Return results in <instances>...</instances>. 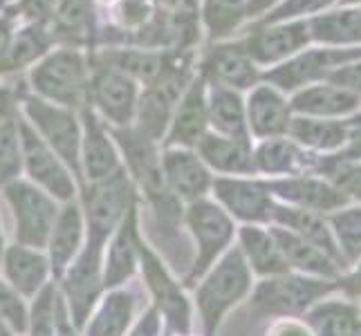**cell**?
Segmentation results:
<instances>
[{
	"mask_svg": "<svg viewBox=\"0 0 361 336\" xmlns=\"http://www.w3.org/2000/svg\"><path fill=\"white\" fill-rule=\"evenodd\" d=\"M249 287V271L247 265L240 256V251H231L218 269L211 273L209 280L202 285L200 294H197V301H200V309L204 316V325H207V336H214L220 316L227 312V309L240 301Z\"/></svg>",
	"mask_w": 361,
	"mask_h": 336,
	"instance_id": "6da1fadb",
	"label": "cell"
},
{
	"mask_svg": "<svg viewBox=\"0 0 361 336\" xmlns=\"http://www.w3.org/2000/svg\"><path fill=\"white\" fill-rule=\"evenodd\" d=\"M85 209H88L90 222V244L102 247L108 233L133 209V189L123 173H113L106 180H99L92 189L85 193Z\"/></svg>",
	"mask_w": 361,
	"mask_h": 336,
	"instance_id": "7a4b0ae2",
	"label": "cell"
},
{
	"mask_svg": "<svg viewBox=\"0 0 361 336\" xmlns=\"http://www.w3.org/2000/svg\"><path fill=\"white\" fill-rule=\"evenodd\" d=\"M7 200L16 216V235L23 244L43 247L56 222L54 202L30 184H11L7 189Z\"/></svg>",
	"mask_w": 361,
	"mask_h": 336,
	"instance_id": "3957f363",
	"label": "cell"
},
{
	"mask_svg": "<svg viewBox=\"0 0 361 336\" xmlns=\"http://www.w3.org/2000/svg\"><path fill=\"white\" fill-rule=\"evenodd\" d=\"M339 285L321 282V280H305L294 276H283L276 280L263 282L254 296L256 314H296L303 312L307 305H312L317 298L330 294Z\"/></svg>",
	"mask_w": 361,
	"mask_h": 336,
	"instance_id": "277c9868",
	"label": "cell"
},
{
	"mask_svg": "<svg viewBox=\"0 0 361 336\" xmlns=\"http://www.w3.org/2000/svg\"><path fill=\"white\" fill-rule=\"evenodd\" d=\"M34 85L59 104L79 106L85 94L83 58L72 49L49 56L43 66L34 70Z\"/></svg>",
	"mask_w": 361,
	"mask_h": 336,
	"instance_id": "5b68a950",
	"label": "cell"
},
{
	"mask_svg": "<svg viewBox=\"0 0 361 336\" xmlns=\"http://www.w3.org/2000/svg\"><path fill=\"white\" fill-rule=\"evenodd\" d=\"M189 224L197 240V258L189 273V282L200 278L216 256L227 247L231 238V222L222 211L209 202H195L189 209Z\"/></svg>",
	"mask_w": 361,
	"mask_h": 336,
	"instance_id": "8992f818",
	"label": "cell"
},
{
	"mask_svg": "<svg viewBox=\"0 0 361 336\" xmlns=\"http://www.w3.org/2000/svg\"><path fill=\"white\" fill-rule=\"evenodd\" d=\"M20 144H23V155H25V161H27V170L30 175L43 184L45 189L61 197V200H70L74 195V186H72V180L68 178L66 168L59 164V159L54 157V153L49 151L45 146L43 139H39L32 128L27 123H20Z\"/></svg>",
	"mask_w": 361,
	"mask_h": 336,
	"instance_id": "52a82bcc",
	"label": "cell"
},
{
	"mask_svg": "<svg viewBox=\"0 0 361 336\" xmlns=\"http://www.w3.org/2000/svg\"><path fill=\"white\" fill-rule=\"evenodd\" d=\"M27 110L47 144L63 157L79 175V126L72 115L43 101H27Z\"/></svg>",
	"mask_w": 361,
	"mask_h": 336,
	"instance_id": "ba28073f",
	"label": "cell"
},
{
	"mask_svg": "<svg viewBox=\"0 0 361 336\" xmlns=\"http://www.w3.org/2000/svg\"><path fill=\"white\" fill-rule=\"evenodd\" d=\"M99 251H102V247L88 244V249L79 256L77 265L72 267L66 282L72 318L77 325H83L88 318L99 287H102V282H99Z\"/></svg>",
	"mask_w": 361,
	"mask_h": 336,
	"instance_id": "9c48e42d",
	"label": "cell"
},
{
	"mask_svg": "<svg viewBox=\"0 0 361 336\" xmlns=\"http://www.w3.org/2000/svg\"><path fill=\"white\" fill-rule=\"evenodd\" d=\"M140 256L144 260V271H146L148 285H151L161 312L166 314L173 328L186 330L189 328V305H186L180 287L169 278V273L159 265V260L148 251V249H144V244L140 247Z\"/></svg>",
	"mask_w": 361,
	"mask_h": 336,
	"instance_id": "30bf717a",
	"label": "cell"
},
{
	"mask_svg": "<svg viewBox=\"0 0 361 336\" xmlns=\"http://www.w3.org/2000/svg\"><path fill=\"white\" fill-rule=\"evenodd\" d=\"M92 94L97 106L115 123H126L135 110V85L119 70H104L92 83Z\"/></svg>",
	"mask_w": 361,
	"mask_h": 336,
	"instance_id": "8fae6325",
	"label": "cell"
},
{
	"mask_svg": "<svg viewBox=\"0 0 361 336\" xmlns=\"http://www.w3.org/2000/svg\"><path fill=\"white\" fill-rule=\"evenodd\" d=\"M117 137L123 146V151H126L128 164L137 175V180L142 182V186L155 202L161 200L166 193H164V184H161V170L157 164V157L153 151V139H148L140 130L117 132Z\"/></svg>",
	"mask_w": 361,
	"mask_h": 336,
	"instance_id": "7c38bea8",
	"label": "cell"
},
{
	"mask_svg": "<svg viewBox=\"0 0 361 336\" xmlns=\"http://www.w3.org/2000/svg\"><path fill=\"white\" fill-rule=\"evenodd\" d=\"M218 197L225 202L231 213L243 220L263 222L271 216V197L269 189L256 182H238V180H220L216 182Z\"/></svg>",
	"mask_w": 361,
	"mask_h": 336,
	"instance_id": "4fadbf2b",
	"label": "cell"
},
{
	"mask_svg": "<svg viewBox=\"0 0 361 336\" xmlns=\"http://www.w3.org/2000/svg\"><path fill=\"white\" fill-rule=\"evenodd\" d=\"M307 25L305 23H294V25H283V27H271L254 34L247 43V54L249 58H256L260 63H269V61H279L296 52L298 47L307 43Z\"/></svg>",
	"mask_w": 361,
	"mask_h": 336,
	"instance_id": "5bb4252c",
	"label": "cell"
},
{
	"mask_svg": "<svg viewBox=\"0 0 361 336\" xmlns=\"http://www.w3.org/2000/svg\"><path fill=\"white\" fill-rule=\"evenodd\" d=\"M271 216L276 218L279 222L288 224V227L292 229V233H296L298 238H303L310 244L319 247L328 258H332L339 267H343V256L337 249V244H334L332 235H330V229L326 227V222H323L314 213V211H305V209H274Z\"/></svg>",
	"mask_w": 361,
	"mask_h": 336,
	"instance_id": "9a60e30c",
	"label": "cell"
},
{
	"mask_svg": "<svg viewBox=\"0 0 361 336\" xmlns=\"http://www.w3.org/2000/svg\"><path fill=\"white\" fill-rule=\"evenodd\" d=\"M271 238L276 240L288 265H294V267L310 271V273H321V276H337L339 265L323 254L319 247L310 244L303 238H298L296 233L285 231V229H274Z\"/></svg>",
	"mask_w": 361,
	"mask_h": 336,
	"instance_id": "2e32d148",
	"label": "cell"
},
{
	"mask_svg": "<svg viewBox=\"0 0 361 336\" xmlns=\"http://www.w3.org/2000/svg\"><path fill=\"white\" fill-rule=\"evenodd\" d=\"M359 52H330V49H319V52H310L301 58H296L294 63L285 66L276 72L269 74L274 83L283 85V88H296V85L314 81L321 77H330V68L337 61H348L357 56Z\"/></svg>",
	"mask_w": 361,
	"mask_h": 336,
	"instance_id": "e0dca14e",
	"label": "cell"
},
{
	"mask_svg": "<svg viewBox=\"0 0 361 336\" xmlns=\"http://www.w3.org/2000/svg\"><path fill=\"white\" fill-rule=\"evenodd\" d=\"M180 90V79L171 77L161 83L153 85L142 97L140 104V132H144L148 139H157L164 132L169 117H171V106L176 101Z\"/></svg>",
	"mask_w": 361,
	"mask_h": 336,
	"instance_id": "ac0fdd59",
	"label": "cell"
},
{
	"mask_svg": "<svg viewBox=\"0 0 361 336\" xmlns=\"http://www.w3.org/2000/svg\"><path fill=\"white\" fill-rule=\"evenodd\" d=\"M140 247H142V242L137 240V216H135V209H130L121 222L117 238L113 240V247H110L106 285L115 287V285H119L121 280H126L130 276L137 265Z\"/></svg>",
	"mask_w": 361,
	"mask_h": 336,
	"instance_id": "d6986e66",
	"label": "cell"
},
{
	"mask_svg": "<svg viewBox=\"0 0 361 336\" xmlns=\"http://www.w3.org/2000/svg\"><path fill=\"white\" fill-rule=\"evenodd\" d=\"M207 72L211 79L231 85V88H249L256 81V70L252 66L247 49L240 45H229V47H218L207 61Z\"/></svg>",
	"mask_w": 361,
	"mask_h": 336,
	"instance_id": "ffe728a7",
	"label": "cell"
},
{
	"mask_svg": "<svg viewBox=\"0 0 361 336\" xmlns=\"http://www.w3.org/2000/svg\"><path fill=\"white\" fill-rule=\"evenodd\" d=\"M83 159L88 178L99 182L117 173V155L110 146L104 128L99 126L92 112H85V144H83Z\"/></svg>",
	"mask_w": 361,
	"mask_h": 336,
	"instance_id": "44dd1931",
	"label": "cell"
},
{
	"mask_svg": "<svg viewBox=\"0 0 361 336\" xmlns=\"http://www.w3.org/2000/svg\"><path fill=\"white\" fill-rule=\"evenodd\" d=\"M249 119H252V128L260 137L283 135L290 128V112L283 99L269 90L258 88L249 101Z\"/></svg>",
	"mask_w": 361,
	"mask_h": 336,
	"instance_id": "7402d4cb",
	"label": "cell"
},
{
	"mask_svg": "<svg viewBox=\"0 0 361 336\" xmlns=\"http://www.w3.org/2000/svg\"><path fill=\"white\" fill-rule=\"evenodd\" d=\"M283 197L301 204L305 209H314V211H330L337 209L348 202V197L341 195L334 186L319 182V180H288V182H276L274 184Z\"/></svg>",
	"mask_w": 361,
	"mask_h": 336,
	"instance_id": "603a6c76",
	"label": "cell"
},
{
	"mask_svg": "<svg viewBox=\"0 0 361 336\" xmlns=\"http://www.w3.org/2000/svg\"><path fill=\"white\" fill-rule=\"evenodd\" d=\"M169 184L182 197H200L209 189V173L191 153H169L164 157Z\"/></svg>",
	"mask_w": 361,
	"mask_h": 336,
	"instance_id": "cb8c5ba5",
	"label": "cell"
},
{
	"mask_svg": "<svg viewBox=\"0 0 361 336\" xmlns=\"http://www.w3.org/2000/svg\"><path fill=\"white\" fill-rule=\"evenodd\" d=\"M5 271L18 292L34 294L45 280L47 263L41 254L30 251L25 247H11L5 254Z\"/></svg>",
	"mask_w": 361,
	"mask_h": 336,
	"instance_id": "d4e9b609",
	"label": "cell"
},
{
	"mask_svg": "<svg viewBox=\"0 0 361 336\" xmlns=\"http://www.w3.org/2000/svg\"><path fill=\"white\" fill-rule=\"evenodd\" d=\"M81 242V216L79 209L74 204H68L56 216V222L49 233V254H52V263L56 271H63L66 265L77 254Z\"/></svg>",
	"mask_w": 361,
	"mask_h": 336,
	"instance_id": "484cf974",
	"label": "cell"
},
{
	"mask_svg": "<svg viewBox=\"0 0 361 336\" xmlns=\"http://www.w3.org/2000/svg\"><path fill=\"white\" fill-rule=\"evenodd\" d=\"M207 104H204V92L202 83H195L184 97L182 108L178 110V117L173 121V132L171 142L176 144H195L200 142V137L207 126Z\"/></svg>",
	"mask_w": 361,
	"mask_h": 336,
	"instance_id": "4316f807",
	"label": "cell"
},
{
	"mask_svg": "<svg viewBox=\"0 0 361 336\" xmlns=\"http://www.w3.org/2000/svg\"><path fill=\"white\" fill-rule=\"evenodd\" d=\"M200 153L211 166L227 173H252L254 159L247 142L222 139V137H204L200 139Z\"/></svg>",
	"mask_w": 361,
	"mask_h": 336,
	"instance_id": "83f0119b",
	"label": "cell"
},
{
	"mask_svg": "<svg viewBox=\"0 0 361 336\" xmlns=\"http://www.w3.org/2000/svg\"><path fill=\"white\" fill-rule=\"evenodd\" d=\"M359 104V97L341 90L337 85H319L310 88L294 99V108L310 115H345L355 110Z\"/></svg>",
	"mask_w": 361,
	"mask_h": 336,
	"instance_id": "f1b7e54d",
	"label": "cell"
},
{
	"mask_svg": "<svg viewBox=\"0 0 361 336\" xmlns=\"http://www.w3.org/2000/svg\"><path fill=\"white\" fill-rule=\"evenodd\" d=\"M243 247H245V254L249 258V263L254 265V269L258 273H288V263H285V258L281 254V249L276 244V240L271 238V233H263L260 229H252L247 227L243 229Z\"/></svg>",
	"mask_w": 361,
	"mask_h": 336,
	"instance_id": "f546056e",
	"label": "cell"
},
{
	"mask_svg": "<svg viewBox=\"0 0 361 336\" xmlns=\"http://www.w3.org/2000/svg\"><path fill=\"white\" fill-rule=\"evenodd\" d=\"M133 309L135 301L130 294H113L99 309L97 318L88 328V336H121L133 318Z\"/></svg>",
	"mask_w": 361,
	"mask_h": 336,
	"instance_id": "4dcf8cb0",
	"label": "cell"
},
{
	"mask_svg": "<svg viewBox=\"0 0 361 336\" xmlns=\"http://www.w3.org/2000/svg\"><path fill=\"white\" fill-rule=\"evenodd\" d=\"M211 119L216 128L227 132L231 139L247 142V126L243 115V104L233 92L225 88H216L211 94Z\"/></svg>",
	"mask_w": 361,
	"mask_h": 336,
	"instance_id": "1f68e13d",
	"label": "cell"
},
{
	"mask_svg": "<svg viewBox=\"0 0 361 336\" xmlns=\"http://www.w3.org/2000/svg\"><path fill=\"white\" fill-rule=\"evenodd\" d=\"M310 323L314 325L319 336H359V316L353 307L341 303L321 305L310 314Z\"/></svg>",
	"mask_w": 361,
	"mask_h": 336,
	"instance_id": "d6a6232c",
	"label": "cell"
},
{
	"mask_svg": "<svg viewBox=\"0 0 361 336\" xmlns=\"http://www.w3.org/2000/svg\"><path fill=\"white\" fill-rule=\"evenodd\" d=\"M312 36L326 43L361 41V11H339L312 20Z\"/></svg>",
	"mask_w": 361,
	"mask_h": 336,
	"instance_id": "836d02e7",
	"label": "cell"
},
{
	"mask_svg": "<svg viewBox=\"0 0 361 336\" xmlns=\"http://www.w3.org/2000/svg\"><path fill=\"white\" fill-rule=\"evenodd\" d=\"M290 130L298 142L312 148H337L345 139V128L341 123H332V121L298 119L292 123Z\"/></svg>",
	"mask_w": 361,
	"mask_h": 336,
	"instance_id": "e575fe53",
	"label": "cell"
},
{
	"mask_svg": "<svg viewBox=\"0 0 361 336\" xmlns=\"http://www.w3.org/2000/svg\"><path fill=\"white\" fill-rule=\"evenodd\" d=\"M258 164L260 168L271 170V173H292L305 166L303 155L294 151L290 144L285 142H267L258 151Z\"/></svg>",
	"mask_w": 361,
	"mask_h": 336,
	"instance_id": "d590c367",
	"label": "cell"
},
{
	"mask_svg": "<svg viewBox=\"0 0 361 336\" xmlns=\"http://www.w3.org/2000/svg\"><path fill=\"white\" fill-rule=\"evenodd\" d=\"M332 227L343 249V260H357L361 256V209L341 211L332 218Z\"/></svg>",
	"mask_w": 361,
	"mask_h": 336,
	"instance_id": "8d00e7d4",
	"label": "cell"
},
{
	"mask_svg": "<svg viewBox=\"0 0 361 336\" xmlns=\"http://www.w3.org/2000/svg\"><path fill=\"white\" fill-rule=\"evenodd\" d=\"M20 170V139L14 121L0 123V186L14 180Z\"/></svg>",
	"mask_w": 361,
	"mask_h": 336,
	"instance_id": "74e56055",
	"label": "cell"
},
{
	"mask_svg": "<svg viewBox=\"0 0 361 336\" xmlns=\"http://www.w3.org/2000/svg\"><path fill=\"white\" fill-rule=\"evenodd\" d=\"M245 0H209L207 3V20L214 30V36L229 34L235 23L243 16Z\"/></svg>",
	"mask_w": 361,
	"mask_h": 336,
	"instance_id": "f35d334b",
	"label": "cell"
},
{
	"mask_svg": "<svg viewBox=\"0 0 361 336\" xmlns=\"http://www.w3.org/2000/svg\"><path fill=\"white\" fill-rule=\"evenodd\" d=\"M92 18L90 0H61L59 5V23L70 36H81L88 32Z\"/></svg>",
	"mask_w": 361,
	"mask_h": 336,
	"instance_id": "ab89813d",
	"label": "cell"
},
{
	"mask_svg": "<svg viewBox=\"0 0 361 336\" xmlns=\"http://www.w3.org/2000/svg\"><path fill=\"white\" fill-rule=\"evenodd\" d=\"M43 52V41H41V34L34 32V30H25L18 41L9 47V54H7V70L11 68H18L30 63L34 56H39Z\"/></svg>",
	"mask_w": 361,
	"mask_h": 336,
	"instance_id": "60d3db41",
	"label": "cell"
},
{
	"mask_svg": "<svg viewBox=\"0 0 361 336\" xmlns=\"http://www.w3.org/2000/svg\"><path fill=\"white\" fill-rule=\"evenodd\" d=\"M0 321L16 332H25V328H27V314H25L23 303L3 282H0Z\"/></svg>",
	"mask_w": 361,
	"mask_h": 336,
	"instance_id": "b9f144b4",
	"label": "cell"
},
{
	"mask_svg": "<svg viewBox=\"0 0 361 336\" xmlns=\"http://www.w3.org/2000/svg\"><path fill=\"white\" fill-rule=\"evenodd\" d=\"M54 292L47 287L34 309V336H54Z\"/></svg>",
	"mask_w": 361,
	"mask_h": 336,
	"instance_id": "7bdbcfd3",
	"label": "cell"
},
{
	"mask_svg": "<svg viewBox=\"0 0 361 336\" xmlns=\"http://www.w3.org/2000/svg\"><path fill=\"white\" fill-rule=\"evenodd\" d=\"M330 81L337 85L341 90H348V92H361V63L357 66H343L339 70H334L330 74Z\"/></svg>",
	"mask_w": 361,
	"mask_h": 336,
	"instance_id": "ee69618b",
	"label": "cell"
},
{
	"mask_svg": "<svg viewBox=\"0 0 361 336\" xmlns=\"http://www.w3.org/2000/svg\"><path fill=\"white\" fill-rule=\"evenodd\" d=\"M332 180L337 182V191L361 195V168L339 166V168L332 170Z\"/></svg>",
	"mask_w": 361,
	"mask_h": 336,
	"instance_id": "f6af8a7d",
	"label": "cell"
},
{
	"mask_svg": "<svg viewBox=\"0 0 361 336\" xmlns=\"http://www.w3.org/2000/svg\"><path fill=\"white\" fill-rule=\"evenodd\" d=\"M332 0H290L279 14H274V18H285V16H294V14H305V11H317L321 7L330 5Z\"/></svg>",
	"mask_w": 361,
	"mask_h": 336,
	"instance_id": "bcb514c9",
	"label": "cell"
},
{
	"mask_svg": "<svg viewBox=\"0 0 361 336\" xmlns=\"http://www.w3.org/2000/svg\"><path fill=\"white\" fill-rule=\"evenodd\" d=\"M9 47H11V25L7 18H0V70H7Z\"/></svg>",
	"mask_w": 361,
	"mask_h": 336,
	"instance_id": "7dc6e473",
	"label": "cell"
},
{
	"mask_svg": "<svg viewBox=\"0 0 361 336\" xmlns=\"http://www.w3.org/2000/svg\"><path fill=\"white\" fill-rule=\"evenodd\" d=\"M121 11H123V20L126 23H140L146 18V3L144 0H126Z\"/></svg>",
	"mask_w": 361,
	"mask_h": 336,
	"instance_id": "c3c4849f",
	"label": "cell"
},
{
	"mask_svg": "<svg viewBox=\"0 0 361 336\" xmlns=\"http://www.w3.org/2000/svg\"><path fill=\"white\" fill-rule=\"evenodd\" d=\"M52 3L54 0H23V9L32 18H45L52 9Z\"/></svg>",
	"mask_w": 361,
	"mask_h": 336,
	"instance_id": "681fc988",
	"label": "cell"
},
{
	"mask_svg": "<svg viewBox=\"0 0 361 336\" xmlns=\"http://www.w3.org/2000/svg\"><path fill=\"white\" fill-rule=\"evenodd\" d=\"M339 287L345 290L350 296H359V294H361V265H359V269H357L355 273H350V276L343 278V280L339 282Z\"/></svg>",
	"mask_w": 361,
	"mask_h": 336,
	"instance_id": "f907efd6",
	"label": "cell"
},
{
	"mask_svg": "<svg viewBox=\"0 0 361 336\" xmlns=\"http://www.w3.org/2000/svg\"><path fill=\"white\" fill-rule=\"evenodd\" d=\"M155 334H157V318H155V312H151L140 323V328L135 330L133 336H155Z\"/></svg>",
	"mask_w": 361,
	"mask_h": 336,
	"instance_id": "816d5d0a",
	"label": "cell"
},
{
	"mask_svg": "<svg viewBox=\"0 0 361 336\" xmlns=\"http://www.w3.org/2000/svg\"><path fill=\"white\" fill-rule=\"evenodd\" d=\"M56 325H59V336H74L72 328H70V323H68V316L63 312V305L56 303Z\"/></svg>",
	"mask_w": 361,
	"mask_h": 336,
	"instance_id": "f5cc1de1",
	"label": "cell"
},
{
	"mask_svg": "<svg viewBox=\"0 0 361 336\" xmlns=\"http://www.w3.org/2000/svg\"><path fill=\"white\" fill-rule=\"evenodd\" d=\"M11 115V94L7 88H0V123L9 121Z\"/></svg>",
	"mask_w": 361,
	"mask_h": 336,
	"instance_id": "db71d44e",
	"label": "cell"
},
{
	"mask_svg": "<svg viewBox=\"0 0 361 336\" xmlns=\"http://www.w3.org/2000/svg\"><path fill=\"white\" fill-rule=\"evenodd\" d=\"M274 336H307V332L301 330L298 325H281L276 332H274Z\"/></svg>",
	"mask_w": 361,
	"mask_h": 336,
	"instance_id": "11a10c76",
	"label": "cell"
},
{
	"mask_svg": "<svg viewBox=\"0 0 361 336\" xmlns=\"http://www.w3.org/2000/svg\"><path fill=\"white\" fill-rule=\"evenodd\" d=\"M269 3H274V0H252V5H249V11H260V9H265Z\"/></svg>",
	"mask_w": 361,
	"mask_h": 336,
	"instance_id": "9f6ffc18",
	"label": "cell"
},
{
	"mask_svg": "<svg viewBox=\"0 0 361 336\" xmlns=\"http://www.w3.org/2000/svg\"><path fill=\"white\" fill-rule=\"evenodd\" d=\"M0 336H9V332H7V328H5V323L0 321Z\"/></svg>",
	"mask_w": 361,
	"mask_h": 336,
	"instance_id": "6f0895ef",
	"label": "cell"
},
{
	"mask_svg": "<svg viewBox=\"0 0 361 336\" xmlns=\"http://www.w3.org/2000/svg\"><path fill=\"white\" fill-rule=\"evenodd\" d=\"M0 254H3V233H0Z\"/></svg>",
	"mask_w": 361,
	"mask_h": 336,
	"instance_id": "680465c9",
	"label": "cell"
},
{
	"mask_svg": "<svg viewBox=\"0 0 361 336\" xmlns=\"http://www.w3.org/2000/svg\"><path fill=\"white\" fill-rule=\"evenodd\" d=\"M345 3H357V0H345Z\"/></svg>",
	"mask_w": 361,
	"mask_h": 336,
	"instance_id": "91938a15",
	"label": "cell"
},
{
	"mask_svg": "<svg viewBox=\"0 0 361 336\" xmlns=\"http://www.w3.org/2000/svg\"><path fill=\"white\" fill-rule=\"evenodd\" d=\"M359 328H361V318H359Z\"/></svg>",
	"mask_w": 361,
	"mask_h": 336,
	"instance_id": "94428289",
	"label": "cell"
}]
</instances>
